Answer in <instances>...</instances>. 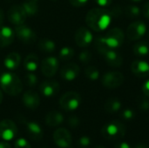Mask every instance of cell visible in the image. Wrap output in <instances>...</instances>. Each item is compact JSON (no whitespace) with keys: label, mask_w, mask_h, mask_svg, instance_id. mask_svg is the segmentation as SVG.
I'll list each match as a JSON object with an SVG mask.
<instances>
[{"label":"cell","mask_w":149,"mask_h":148,"mask_svg":"<svg viewBox=\"0 0 149 148\" xmlns=\"http://www.w3.org/2000/svg\"><path fill=\"white\" fill-rule=\"evenodd\" d=\"M112 12L105 8H94L88 11L86 23L89 28L100 32L107 29L112 22Z\"/></svg>","instance_id":"6da1fadb"},{"label":"cell","mask_w":149,"mask_h":148,"mask_svg":"<svg viewBox=\"0 0 149 148\" xmlns=\"http://www.w3.org/2000/svg\"><path fill=\"white\" fill-rule=\"evenodd\" d=\"M0 87L5 93L10 96H17L23 90V85L20 79L11 71L1 74Z\"/></svg>","instance_id":"7a4b0ae2"},{"label":"cell","mask_w":149,"mask_h":148,"mask_svg":"<svg viewBox=\"0 0 149 148\" xmlns=\"http://www.w3.org/2000/svg\"><path fill=\"white\" fill-rule=\"evenodd\" d=\"M127 127L120 120H112L109 123L106 124L102 130V136L109 140H115L123 138L126 135Z\"/></svg>","instance_id":"3957f363"},{"label":"cell","mask_w":149,"mask_h":148,"mask_svg":"<svg viewBox=\"0 0 149 148\" xmlns=\"http://www.w3.org/2000/svg\"><path fill=\"white\" fill-rule=\"evenodd\" d=\"M106 45L109 49L117 50L124 43V32L119 27L110 29L105 36H102Z\"/></svg>","instance_id":"277c9868"},{"label":"cell","mask_w":149,"mask_h":148,"mask_svg":"<svg viewBox=\"0 0 149 148\" xmlns=\"http://www.w3.org/2000/svg\"><path fill=\"white\" fill-rule=\"evenodd\" d=\"M81 104V96L76 92H67L59 99V105L62 109L72 112L79 108Z\"/></svg>","instance_id":"5b68a950"},{"label":"cell","mask_w":149,"mask_h":148,"mask_svg":"<svg viewBox=\"0 0 149 148\" xmlns=\"http://www.w3.org/2000/svg\"><path fill=\"white\" fill-rule=\"evenodd\" d=\"M125 78L122 72L118 71H111L106 72L101 78L103 86L108 89H115L124 83Z\"/></svg>","instance_id":"8992f818"},{"label":"cell","mask_w":149,"mask_h":148,"mask_svg":"<svg viewBox=\"0 0 149 148\" xmlns=\"http://www.w3.org/2000/svg\"><path fill=\"white\" fill-rule=\"evenodd\" d=\"M14 31L17 38L25 44H32L37 40V35L35 31L27 25H17Z\"/></svg>","instance_id":"52a82bcc"},{"label":"cell","mask_w":149,"mask_h":148,"mask_svg":"<svg viewBox=\"0 0 149 148\" xmlns=\"http://www.w3.org/2000/svg\"><path fill=\"white\" fill-rule=\"evenodd\" d=\"M147 32V25L142 21H135L131 23L127 29V37L131 41L141 39Z\"/></svg>","instance_id":"ba28073f"},{"label":"cell","mask_w":149,"mask_h":148,"mask_svg":"<svg viewBox=\"0 0 149 148\" xmlns=\"http://www.w3.org/2000/svg\"><path fill=\"white\" fill-rule=\"evenodd\" d=\"M7 17L10 24L17 26V25L24 24V23L26 20L27 15H26L24 8L22 7V5L16 4V5L11 6L8 10Z\"/></svg>","instance_id":"9c48e42d"},{"label":"cell","mask_w":149,"mask_h":148,"mask_svg":"<svg viewBox=\"0 0 149 148\" xmlns=\"http://www.w3.org/2000/svg\"><path fill=\"white\" fill-rule=\"evenodd\" d=\"M53 140L61 148H72V135L65 128H58L53 133Z\"/></svg>","instance_id":"30bf717a"},{"label":"cell","mask_w":149,"mask_h":148,"mask_svg":"<svg viewBox=\"0 0 149 148\" xmlns=\"http://www.w3.org/2000/svg\"><path fill=\"white\" fill-rule=\"evenodd\" d=\"M17 134V127L10 120L0 121V137L4 140H12Z\"/></svg>","instance_id":"8fae6325"},{"label":"cell","mask_w":149,"mask_h":148,"mask_svg":"<svg viewBox=\"0 0 149 148\" xmlns=\"http://www.w3.org/2000/svg\"><path fill=\"white\" fill-rule=\"evenodd\" d=\"M58 65L59 63L57 58L53 56L45 58L41 63V72L47 78L53 77L58 72Z\"/></svg>","instance_id":"7c38bea8"},{"label":"cell","mask_w":149,"mask_h":148,"mask_svg":"<svg viewBox=\"0 0 149 148\" xmlns=\"http://www.w3.org/2000/svg\"><path fill=\"white\" fill-rule=\"evenodd\" d=\"M93 41V33L86 27H80L75 33V42L79 47H86Z\"/></svg>","instance_id":"4fadbf2b"},{"label":"cell","mask_w":149,"mask_h":148,"mask_svg":"<svg viewBox=\"0 0 149 148\" xmlns=\"http://www.w3.org/2000/svg\"><path fill=\"white\" fill-rule=\"evenodd\" d=\"M80 72L79 66L75 63L65 65L60 70V77L65 81H72L76 79Z\"/></svg>","instance_id":"5bb4252c"},{"label":"cell","mask_w":149,"mask_h":148,"mask_svg":"<svg viewBox=\"0 0 149 148\" xmlns=\"http://www.w3.org/2000/svg\"><path fill=\"white\" fill-rule=\"evenodd\" d=\"M107 62V64L111 67H120L123 65V57L116 50H108L101 54Z\"/></svg>","instance_id":"9a60e30c"},{"label":"cell","mask_w":149,"mask_h":148,"mask_svg":"<svg viewBox=\"0 0 149 148\" xmlns=\"http://www.w3.org/2000/svg\"><path fill=\"white\" fill-rule=\"evenodd\" d=\"M23 104L25 107L31 110H36L40 104V98L39 95L32 90L26 91L22 97Z\"/></svg>","instance_id":"2e32d148"},{"label":"cell","mask_w":149,"mask_h":148,"mask_svg":"<svg viewBox=\"0 0 149 148\" xmlns=\"http://www.w3.org/2000/svg\"><path fill=\"white\" fill-rule=\"evenodd\" d=\"M59 89H60L59 84L57 81H53V80L44 81L39 86L40 92L42 93L43 96L46 98H52L57 95L59 92Z\"/></svg>","instance_id":"e0dca14e"},{"label":"cell","mask_w":149,"mask_h":148,"mask_svg":"<svg viewBox=\"0 0 149 148\" xmlns=\"http://www.w3.org/2000/svg\"><path fill=\"white\" fill-rule=\"evenodd\" d=\"M131 71L138 78H147L149 76V64L143 60H134L131 64Z\"/></svg>","instance_id":"ac0fdd59"},{"label":"cell","mask_w":149,"mask_h":148,"mask_svg":"<svg viewBox=\"0 0 149 148\" xmlns=\"http://www.w3.org/2000/svg\"><path fill=\"white\" fill-rule=\"evenodd\" d=\"M15 38V31L8 26H0V47L3 48L12 44Z\"/></svg>","instance_id":"d6986e66"},{"label":"cell","mask_w":149,"mask_h":148,"mask_svg":"<svg viewBox=\"0 0 149 148\" xmlns=\"http://www.w3.org/2000/svg\"><path fill=\"white\" fill-rule=\"evenodd\" d=\"M26 130L29 137L35 141H39L43 139V129L41 126L34 121H29L26 123Z\"/></svg>","instance_id":"ffe728a7"},{"label":"cell","mask_w":149,"mask_h":148,"mask_svg":"<svg viewBox=\"0 0 149 148\" xmlns=\"http://www.w3.org/2000/svg\"><path fill=\"white\" fill-rule=\"evenodd\" d=\"M20 62H21L20 55L17 52H10L5 57L3 60V65L5 68L8 69L9 71H14L19 66Z\"/></svg>","instance_id":"44dd1931"},{"label":"cell","mask_w":149,"mask_h":148,"mask_svg":"<svg viewBox=\"0 0 149 148\" xmlns=\"http://www.w3.org/2000/svg\"><path fill=\"white\" fill-rule=\"evenodd\" d=\"M63 121H64V115L58 111H52L45 117L46 125L52 127L61 125Z\"/></svg>","instance_id":"7402d4cb"},{"label":"cell","mask_w":149,"mask_h":148,"mask_svg":"<svg viewBox=\"0 0 149 148\" xmlns=\"http://www.w3.org/2000/svg\"><path fill=\"white\" fill-rule=\"evenodd\" d=\"M38 65H39L38 57L35 53L28 54L24 60V66L25 70H27L30 72H33L37 71Z\"/></svg>","instance_id":"603a6c76"},{"label":"cell","mask_w":149,"mask_h":148,"mask_svg":"<svg viewBox=\"0 0 149 148\" xmlns=\"http://www.w3.org/2000/svg\"><path fill=\"white\" fill-rule=\"evenodd\" d=\"M104 108L105 111L108 113H115L121 110L122 103L118 98H110L105 103Z\"/></svg>","instance_id":"cb8c5ba5"},{"label":"cell","mask_w":149,"mask_h":148,"mask_svg":"<svg viewBox=\"0 0 149 148\" xmlns=\"http://www.w3.org/2000/svg\"><path fill=\"white\" fill-rule=\"evenodd\" d=\"M133 52L139 58L147 57L149 54V44L147 41H139L133 47Z\"/></svg>","instance_id":"d4e9b609"},{"label":"cell","mask_w":149,"mask_h":148,"mask_svg":"<svg viewBox=\"0 0 149 148\" xmlns=\"http://www.w3.org/2000/svg\"><path fill=\"white\" fill-rule=\"evenodd\" d=\"M38 49L45 53H51L53 52L56 50V44L53 40L49 39V38H43L39 41L38 44Z\"/></svg>","instance_id":"484cf974"},{"label":"cell","mask_w":149,"mask_h":148,"mask_svg":"<svg viewBox=\"0 0 149 148\" xmlns=\"http://www.w3.org/2000/svg\"><path fill=\"white\" fill-rule=\"evenodd\" d=\"M21 5L24 8L27 17H32V16H35L38 13V2H36V1L25 0Z\"/></svg>","instance_id":"4316f807"},{"label":"cell","mask_w":149,"mask_h":148,"mask_svg":"<svg viewBox=\"0 0 149 148\" xmlns=\"http://www.w3.org/2000/svg\"><path fill=\"white\" fill-rule=\"evenodd\" d=\"M74 54H75V51L73 50V48L69 47V46H65V47L60 49L59 53H58V57L61 60L67 61V60L72 59L73 58Z\"/></svg>","instance_id":"83f0119b"},{"label":"cell","mask_w":149,"mask_h":148,"mask_svg":"<svg viewBox=\"0 0 149 148\" xmlns=\"http://www.w3.org/2000/svg\"><path fill=\"white\" fill-rule=\"evenodd\" d=\"M85 75L88 79H90L92 81H95L100 78V71L97 67H95L93 65H90L86 68Z\"/></svg>","instance_id":"f1b7e54d"},{"label":"cell","mask_w":149,"mask_h":148,"mask_svg":"<svg viewBox=\"0 0 149 148\" xmlns=\"http://www.w3.org/2000/svg\"><path fill=\"white\" fill-rule=\"evenodd\" d=\"M125 14L130 18H136L141 16V10L136 5H128L125 8Z\"/></svg>","instance_id":"f546056e"},{"label":"cell","mask_w":149,"mask_h":148,"mask_svg":"<svg viewBox=\"0 0 149 148\" xmlns=\"http://www.w3.org/2000/svg\"><path fill=\"white\" fill-rule=\"evenodd\" d=\"M137 105H138V108L141 111H144L147 112L149 110V98L147 96H141L138 98L137 99Z\"/></svg>","instance_id":"4dcf8cb0"},{"label":"cell","mask_w":149,"mask_h":148,"mask_svg":"<svg viewBox=\"0 0 149 148\" xmlns=\"http://www.w3.org/2000/svg\"><path fill=\"white\" fill-rule=\"evenodd\" d=\"M79 60L84 65L89 64L92 60V53L88 50H83L79 54Z\"/></svg>","instance_id":"1f68e13d"},{"label":"cell","mask_w":149,"mask_h":148,"mask_svg":"<svg viewBox=\"0 0 149 148\" xmlns=\"http://www.w3.org/2000/svg\"><path fill=\"white\" fill-rule=\"evenodd\" d=\"M120 117L124 120H132L135 118V113L131 108H126V109L121 111Z\"/></svg>","instance_id":"d6a6232c"},{"label":"cell","mask_w":149,"mask_h":148,"mask_svg":"<svg viewBox=\"0 0 149 148\" xmlns=\"http://www.w3.org/2000/svg\"><path fill=\"white\" fill-rule=\"evenodd\" d=\"M24 79H25V84L30 87H34L38 84V78L32 72H30L27 75H25Z\"/></svg>","instance_id":"836d02e7"},{"label":"cell","mask_w":149,"mask_h":148,"mask_svg":"<svg viewBox=\"0 0 149 148\" xmlns=\"http://www.w3.org/2000/svg\"><path fill=\"white\" fill-rule=\"evenodd\" d=\"M15 148H31L30 143L25 139H18L14 143Z\"/></svg>","instance_id":"e575fe53"},{"label":"cell","mask_w":149,"mask_h":148,"mask_svg":"<svg viewBox=\"0 0 149 148\" xmlns=\"http://www.w3.org/2000/svg\"><path fill=\"white\" fill-rule=\"evenodd\" d=\"M90 144H91V140L88 136H82L78 141V146L81 148L88 147Z\"/></svg>","instance_id":"d590c367"},{"label":"cell","mask_w":149,"mask_h":148,"mask_svg":"<svg viewBox=\"0 0 149 148\" xmlns=\"http://www.w3.org/2000/svg\"><path fill=\"white\" fill-rule=\"evenodd\" d=\"M68 125L74 128V127H77L79 125V119L77 117V116H71L69 119H68Z\"/></svg>","instance_id":"8d00e7d4"},{"label":"cell","mask_w":149,"mask_h":148,"mask_svg":"<svg viewBox=\"0 0 149 148\" xmlns=\"http://www.w3.org/2000/svg\"><path fill=\"white\" fill-rule=\"evenodd\" d=\"M69 2L74 7H82L87 3L88 0H69Z\"/></svg>","instance_id":"74e56055"},{"label":"cell","mask_w":149,"mask_h":148,"mask_svg":"<svg viewBox=\"0 0 149 148\" xmlns=\"http://www.w3.org/2000/svg\"><path fill=\"white\" fill-rule=\"evenodd\" d=\"M95 3L101 8H106L108 7L111 3L113 0H94Z\"/></svg>","instance_id":"f35d334b"},{"label":"cell","mask_w":149,"mask_h":148,"mask_svg":"<svg viewBox=\"0 0 149 148\" xmlns=\"http://www.w3.org/2000/svg\"><path fill=\"white\" fill-rule=\"evenodd\" d=\"M142 92L145 96H147L148 98H149V79H148L143 85H142Z\"/></svg>","instance_id":"ab89813d"},{"label":"cell","mask_w":149,"mask_h":148,"mask_svg":"<svg viewBox=\"0 0 149 148\" xmlns=\"http://www.w3.org/2000/svg\"><path fill=\"white\" fill-rule=\"evenodd\" d=\"M141 12L146 18H149V1L143 5Z\"/></svg>","instance_id":"60d3db41"},{"label":"cell","mask_w":149,"mask_h":148,"mask_svg":"<svg viewBox=\"0 0 149 148\" xmlns=\"http://www.w3.org/2000/svg\"><path fill=\"white\" fill-rule=\"evenodd\" d=\"M114 148H132L130 147L129 144H127V142H120L118 144L115 145Z\"/></svg>","instance_id":"b9f144b4"},{"label":"cell","mask_w":149,"mask_h":148,"mask_svg":"<svg viewBox=\"0 0 149 148\" xmlns=\"http://www.w3.org/2000/svg\"><path fill=\"white\" fill-rule=\"evenodd\" d=\"M3 21H4V13H3V10L0 9V26L3 25Z\"/></svg>","instance_id":"7bdbcfd3"},{"label":"cell","mask_w":149,"mask_h":148,"mask_svg":"<svg viewBox=\"0 0 149 148\" xmlns=\"http://www.w3.org/2000/svg\"><path fill=\"white\" fill-rule=\"evenodd\" d=\"M134 148H149V145L147 143H139Z\"/></svg>","instance_id":"ee69618b"},{"label":"cell","mask_w":149,"mask_h":148,"mask_svg":"<svg viewBox=\"0 0 149 148\" xmlns=\"http://www.w3.org/2000/svg\"><path fill=\"white\" fill-rule=\"evenodd\" d=\"M0 148H11V147L6 142H0Z\"/></svg>","instance_id":"f6af8a7d"},{"label":"cell","mask_w":149,"mask_h":148,"mask_svg":"<svg viewBox=\"0 0 149 148\" xmlns=\"http://www.w3.org/2000/svg\"><path fill=\"white\" fill-rule=\"evenodd\" d=\"M2 101H3V93H2V91L0 90V105L2 104Z\"/></svg>","instance_id":"bcb514c9"},{"label":"cell","mask_w":149,"mask_h":148,"mask_svg":"<svg viewBox=\"0 0 149 148\" xmlns=\"http://www.w3.org/2000/svg\"><path fill=\"white\" fill-rule=\"evenodd\" d=\"M94 148H105L104 147H102V146H96Z\"/></svg>","instance_id":"7dc6e473"},{"label":"cell","mask_w":149,"mask_h":148,"mask_svg":"<svg viewBox=\"0 0 149 148\" xmlns=\"http://www.w3.org/2000/svg\"><path fill=\"white\" fill-rule=\"evenodd\" d=\"M130 1H132V2H141L142 0H130Z\"/></svg>","instance_id":"c3c4849f"},{"label":"cell","mask_w":149,"mask_h":148,"mask_svg":"<svg viewBox=\"0 0 149 148\" xmlns=\"http://www.w3.org/2000/svg\"><path fill=\"white\" fill-rule=\"evenodd\" d=\"M33 1H36V2H38V0H33Z\"/></svg>","instance_id":"681fc988"},{"label":"cell","mask_w":149,"mask_h":148,"mask_svg":"<svg viewBox=\"0 0 149 148\" xmlns=\"http://www.w3.org/2000/svg\"><path fill=\"white\" fill-rule=\"evenodd\" d=\"M52 1H57V0H52Z\"/></svg>","instance_id":"f907efd6"},{"label":"cell","mask_w":149,"mask_h":148,"mask_svg":"<svg viewBox=\"0 0 149 148\" xmlns=\"http://www.w3.org/2000/svg\"><path fill=\"white\" fill-rule=\"evenodd\" d=\"M148 37H149V31H148Z\"/></svg>","instance_id":"816d5d0a"}]
</instances>
